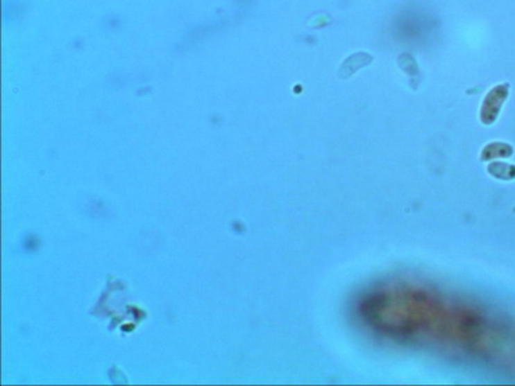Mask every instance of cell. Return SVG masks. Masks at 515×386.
<instances>
[{
  "instance_id": "2",
  "label": "cell",
  "mask_w": 515,
  "mask_h": 386,
  "mask_svg": "<svg viewBox=\"0 0 515 386\" xmlns=\"http://www.w3.org/2000/svg\"><path fill=\"white\" fill-rule=\"evenodd\" d=\"M373 55H370L369 53H364V52L353 54V55L348 57L346 61L343 62V64L340 66V69H339V76L343 78V79H346L351 75H353L355 71H358L360 69H362L364 66L370 64V63L373 62Z\"/></svg>"
},
{
  "instance_id": "1",
  "label": "cell",
  "mask_w": 515,
  "mask_h": 386,
  "mask_svg": "<svg viewBox=\"0 0 515 386\" xmlns=\"http://www.w3.org/2000/svg\"><path fill=\"white\" fill-rule=\"evenodd\" d=\"M509 88L510 85L505 82V84H500L498 87H495L493 89L489 90L487 93L486 98L483 100L482 109H480V120L486 125H491L496 121L500 109L509 96Z\"/></svg>"
}]
</instances>
